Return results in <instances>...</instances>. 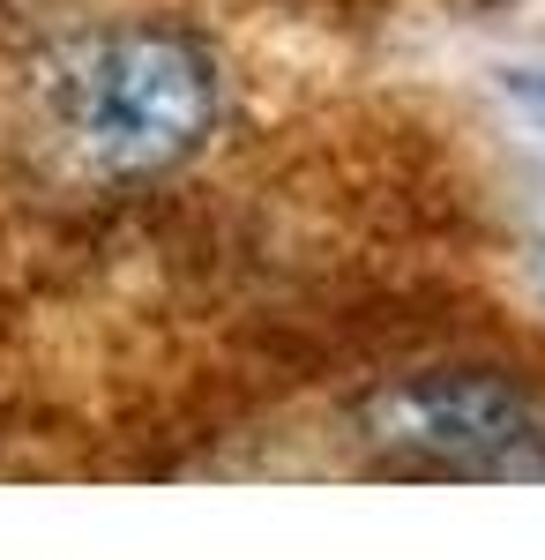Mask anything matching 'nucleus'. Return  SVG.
<instances>
[{
	"label": "nucleus",
	"mask_w": 545,
	"mask_h": 560,
	"mask_svg": "<svg viewBox=\"0 0 545 560\" xmlns=\"http://www.w3.org/2000/svg\"><path fill=\"white\" fill-rule=\"evenodd\" d=\"M38 105L90 173H172L217 135L224 83L187 31L113 23L45 52Z\"/></svg>",
	"instance_id": "f257e3e1"
},
{
	"label": "nucleus",
	"mask_w": 545,
	"mask_h": 560,
	"mask_svg": "<svg viewBox=\"0 0 545 560\" xmlns=\"http://www.w3.org/2000/svg\"><path fill=\"white\" fill-rule=\"evenodd\" d=\"M351 427L374 471L545 486V388L494 366L396 374L359 396Z\"/></svg>",
	"instance_id": "f03ea898"
},
{
	"label": "nucleus",
	"mask_w": 545,
	"mask_h": 560,
	"mask_svg": "<svg viewBox=\"0 0 545 560\" xmlns=\"http://www.w3.org/2000/svg\"><path fill=\"white\" fill-rule=\"evenodd\" d=\"M501 97L531 128H545V68H501Z\"/></svg>",
	"instance_id": "7ed1b4c3"
},
{
	"label": "nucleus",
	"mask_w": 545,
	"mask_h": 560,
	"mask_svg": "<svg viewBox=\"0 0 545 560\" xmlns=\"http://www.w3.org/2000/svg\"><path fill=\"white\" fill-rule=\"evenodd\" d=\"M538 284H545V240H538Z\"/></svg>",
	"instance_id": "20e7f679"
}]
</instances>
